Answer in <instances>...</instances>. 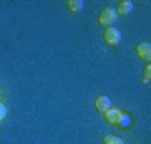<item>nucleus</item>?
<instances>
[{
    "label": "nucleus",
    "instance_id": "obj_5",
    "mask_svg": "<svg viewBox=\"0 0 151 144\" xmlns=\"http://www.w3.org/2000/svg\"><path fill=\"white\" fill-rule=\"evenodd\" d=\"M121 114H123V111H119V109H116V107H111V109H108V111L104 112V121L108 124H113V126H116L119 121V117H121Z\"/></svg>",
    "mask_w": 151,
    "mask_h": 144
},
{
    "label": "nucleus",
    "instance_id": "obj_12",
    "mask_svg": "<svg viewBox=\"0 0 151 144\" xmlns=\"http://www.w3.org/2000/svg\"><path fill=\"white\" fill-rule=\"evenodd\" d=\"M0 96H2V89H0Z\"/></svg>",
    "mask_w": 151,
    "mask_h": 144
},
{
    "label": "nucleus",
    "instance_id": "obj_9",
    "mask_svg": "<svg viewBox=\"0 0 151 144\" xmlns=\"http://www.w3.org/2000/svg\"><path fill=\"white\" fill-rule=\"evenodd\" d=\"M104 144H124V141L118 136H113V134H108V136H104L103 139Z\"/></svg>",
    "mask_w": 151,
    "mask_h": 144
},
{
    "label": "nucleus",
    "instance_id": "obj_8",
    "mask_svg": "<svg viewBox=\"0 0 151 144\" xmlns=\"http://www.w3.org/2000/svg\"><path fill=\"white\" fill-rule=\"evenodd\" d=\"M116 126H119L121 129H128V128H129V126H131V117H129V114H126V112H123Z\"/></svg>",
    "mask_w": 151,
    "mask_h": 144
},
{
    "label": "nucleus",
    "instance_id": "obj_3",
    "mask_svg": "<svg viewBox=\"0 0 151 144\" xmlns=\"http://www.w3.org/2000/svg\"><path fill=\"white\" fill-rule=\"evenodd\" d=\"M134 50H136V54L139 55L141 59L145 60V62H148V64L151 62V44H150V42H141V44H138Z\"/></svg>",
    "mask_w": 151,
    "mask_h": 144
},
{
    "label": "nucleus",
    "instance_id": "obj_10",
    "mask_svg": "<svg viewBox=\"0 0 151 144\" xmlns=\"http://www.w3.org/2000/svg\"><path fill=\"white\" fill-rule=\"evenodd\" d=\"M150 80H151V65L146 64L145 72H143V84H150Z\"/></svg>",
    "mask_w": 151,
    "mask_h": 144
},
{
    "label": "nucleus",
    "instance_id": "obj_7",
    "mask_svg": "<svg viewBox=\"0 0 151 144\" xmlns=\"http://www.w3.org/2000/svg\"><path fill=\"white\" fill-rule=\"evenodd\" d=\"M67 10L70 12V14H77V12L82 10V7H84V2L82 0H69L67 4Z\"/></svg>",
    "mask_w": 151,
    "mask_h": 144
},
{
    "label": "nucleus",
    "instance_id": "obj_4",
    "mask_svg": "<svg viewBox=\"0 0 151 144\" xmlns=\"http://www.w3.org/2000/svg\"><path fill=\"white\" fill-rule=\"evenodd\" d=\"M94 107H96L101 114H104L108 109L113 107V106H111V99H109L108 96H97L96 99H94Z\"/></svg>",
    "mask_w": 151,
    "mask_h": 144
},
{
    "label": "nucleus",
    "instance_id": "obj_6",
    "mask_svg": "<svg viewBox=\"0 0 151 144\" xmlns=\"http://www.w3.org/2000/svg\"><path fill=\"white\" fill-rule=\"evenodd\" d=\"M114 10H116L118 17L119 15H128V14H131V10H133V2H131V0H121Z\"/></svg>",
    "mask_w": 151,
    "mask_h": 144
},
{
    "label": "nucleus",
    "instance_id": "obj_2",
    "mask_svg": "<svg viewBox=\"0 0 151 144\" xmlns=\"http://www.w3.org/2000/svg\"><path fill=\"white\" fill-rule=\"evenodd\" d=\"M103 37H104V42L109 44V45H113V47L119 45V42H121V32H119L116 27H108L104 30Z\"/></svg>",
    "mask_w": 151,
    "mask_h": 144
},
{
    "label": "nucleus",
    "instance_id": "obj_11",
    "mask_svg": "<svg viewBox=\"0 0 151 144\" xmlns=\"http://www.w3.org/2000/svg\"><path fill=\"white\" fill-rule=\"evenodd\" d=\"M5 117H7V107H5V104L0 102V123H2Z\"/></svg>",
    "mask_w": 151,
    "mask_h": 144
},
{
    "label": "nucleus",
    "instance_id": "obj_1",
    "mask_svg": "<svg viewBox=\"0 0 151 144\" xmlns=\"http://www.w3.org/2000/svg\"><path fill=\"white\" fill-rule=\"evenodd\" d=\"M116 20H118V14H116L113 7H106L99 15V25L106 27V29L113 27V24H116Z\"/></svg>",
    "mask_w": 151,
    "mask_h": 144
}]
</instances>
